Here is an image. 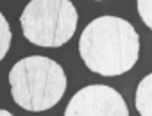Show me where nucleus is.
<instances>
[{
    "instance_id": "f257e3e1",
    "label": "nucleus",
    "mask_w": 152,
    "mask_h": 116,
    "mask_svg": "<svg viewBox=\"0 0 152 116\" xmlns=\"http://www.w3.org/2000/svg\"><path fill=\"white\" fill-rule=\"evenodd\" d=\"M79 54L93 73L102 77L122 75L140 57V36L124 18L99 16L83 30Z\"/></svg>"
},
{
    "instance_id": "f03ea898",
    "label": "nucleus",
    "mask_w": 152,
    "mask_h": 116,
    "mask_svg": "<svg viewBox=\"0 0 152 116\" xmlns=\"http://www.w3.org/2000/svg\"><path fill=\"white\" fill-rule=\"evenodd\" d=\"M13 100L25 111L41 112L54 107L66 91V75L61 65L45 55L20 59L9 72Z\"/></svg>"
},
{
    "instance_id": "7ed1b4c3",
    "label": "nucleus",
    "mask_w": 152,
    "mask_h": 116,
    "mask_svg": "<svg viewBox=\"0 0 152 116\" xmlns=\"http://www.w3.org/2000/svg\"><path fill=\"white\" fill-rule=\"evenodd\" d=\"M77 9L70 0H31L20 23L23 36L38 46H61L77 29Z\"/></svg>"
},
{
    "instance_id": "20e7f679",
    "label": "nucleus",
    "mask_w": 152,
    "mask_h": 116,
    "mask_svg": "<svg viewBox=\"0 0 152 116\" xmlns=\"http://www.w3.org/2000/svg\"><path fill=\"white\" fill-rule=\"evenodd\" d=\"M64 116H129V109L116 89L106 84H91L72 96Z\"/></svg>"
},
{
    "instance_id": "39448f33",
    "label": "nucleus",
    "mask_w": 152,
    "mask_h": 116,
    "mask_svg": "<svg viewBox=\"0 0 152 116\" xmlns=\"http://www.w3.org/2000/svg\"><path fill=\"white\" fill-rule=\"evenodd\" d=\"M134 105L141 116H152V73L141 79L136 88Z\"/></svg>"
},
{
    "instance_id": "423d86ee",
    "label": "nucleus",
    "mask_w": 152,
    "mask_h": 116,
    "mask_svg": "<svg viewBox=\"0 0 152 116\" xmlns=\"http://www.w3.org/2000/svg\"><path fill=\"white\" fill-rule=\"evenodd\" d=\"M11 39H13V34H11V27L6 20V16L0 13V61L6 57L9 46H11Z\"/></svg>"
},
{
    "instance_id": "0eeeda50",
    "label": "nucleus",
    "mask_w": 152,
    "mask_h": 116,
    "mask_svg": "<svg viewBox=\"0 0 152 116\" xmlns=\"http://www.w3.org/2000/svg\"><path fill=\"white\" fill-rule=\"evenodd\" d=\"M136 2H138V13L143 23L152 30V0H136Z\"/></svg>"
},
{
    "instance_id": "6e6552de",
    "label": "nucleus",
    "mask_w": 152,
    "mask_h": 116,
    "mask_svg": "<svg viewBox=\"0 0 152 116\" xmlns=\"http://www.w3.org/2000/svg\"><path fill=\"white\" fill-rule=\"evenodd\" d=\"M0 116H13L9 111H6V109H0Z\"/></svg>"
}]
</instances>
